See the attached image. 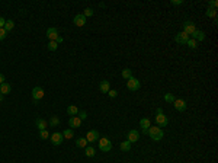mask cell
<instances>
[{"label":"cell","instance_id":"obj_28","mask_svg":"<svg viewBox=\"0 0 218 163\" xmlns=\"http://www.w3.org/2000/svg\"><path fill=\"white\" fill-rule=\"evenodd\" d=\"M60 124V118L58 117H51L50 120V125L51 127H57Z\"/></svg>","mask_w":218,"mask_h":163},{"label":"cell","instance_id":"obj_35","mask_svg":"<svg viewBox=\"0 0 218 163\" xmlns=\"http://www.w3.org/2000/svg\"><path fill=\"white\" fill-rule=\"evenodd\" d=\"M77 115H79V118L82 120V121L87 118V114H86V111H79V114H77Z\"/></svg>","mask_w":218,"mask_h":163},{"label":"cell","instance_id":"obj_31","mask_svg":"<svg viewBox=\"0 0 218 163\" xmlns=\"http://www.w3.org/2000/svg\"><path fill=\"white\" fill-rule=\"evenodd\" d=\"M206 16H208V18H215V16H217V10H215V9L208 8V10H206Z\"/></svg>","mask_w":218,"mask_h":163},{"label":"cell","instance_id":"obj_4","mask_svg":"<svg viewBox=\"0 0 218 163\" xmlns=\"http://www.w3.org/2000/svg\"><path fill=\"white\" fill-rule=\"evenodd\" d=\"M97 141H99V149H101V151H111V149H112V143H111L109 138L103 137V138H99Z\"/></svg>","mask_w":218,"mask_h":163},{"label":"cell","instance_id":"obj_20","mask_svg":"<svg viewBox=\"0 0 218 163\" xmlns=\"http://www.w3.org/2000/svg\"><path fill=\"white\" fill-rule=\"evenodd\" d=\"M67 114L70 115V117H74V115L79 114V108H77L76 105H68L67 106Z\"/></svg>","mask_w":218,"mask_h":163},{"label":"cell","instance_id":"obj_39","mask_svg":"<svg viewBox=\"0 0 218 163\" xmlns=\"http://www.w3.org/2000/svg\"><path fill=\"white\" fill-rule=\"evenodd\" d=\"M4 23H6V21L3 18H0V28H4Z\"/></svg>","mask_w":218,"mask_h":163},{"label":"cell","instance_id":"obj_8","mask_svg":"<svg viewBox=\"0 0 218 163\" xmlns=\"http://www.w3.org/2000/svg\"><path fill=\"white\" fill-rule=\"evenodd\" d=\"M126 140L130 143H137L140 140V133L137 130H130L126 134Z\"/></svg>","mask_w":218,"mask_h":163},{"label":"cell","instance_id":"obj_1","mask_svg":"<svg viewBox=\"0 0 218 163\" xmlns=\"http://www.w3.org/2000/svg\"><path fill=\"white\" fill-rule=\"evenodd\" d=\"M148 135L151 137V140H154V141H160V140H163V135H164V133H163V130L160 128V127H150L148 128Z\"/></svg>","mask_w":218,"mask_h":163},{"label":"cell","instance_id":"obj_7","mask_svg":"<svg viewBox=\"0 0 218 163\" xmlns=\"http://www.w3.org/2000/svg\"><path fill=\"white\" fill-rule=\"evenodd\" d=\"M50 138H51V143H52L54 146H60V144L64 141L63 133H54V134H51Z\"/></svg>","mask_w":218,"mask_h":163},{"label":"cell","instance_id":"obj_19","mask_svg":"<svg viewBox=\"0 0 218 163\" xmlns=\"http://www.w3.org/2000/svg\"><path fill=\"white\" fill-rule=\"evenodd\" d=\"M192 37H193L192 39H195V41H196V39H198V41H204V39H205V33L202 32V31L196 29L195 32L192 33Z\"/></svg>","mask_w":218,"mask_h":163},{"label":"cell","instance_id":"obj_18","mask_svg":"<svg viewBox=\"0 0 218 163\" xmlns=\"http://www.w3.org/2000/svg\"><path fill=\"white\" fill-rule=\"evenodd\" d=\"M99 89H101L102 93H108L109 90H111V83H109L108 80H102L101 82V86H99Z\"/></svg>","mask_w":218,"mask_h":163},{"label":"cell","instance_id":"obj_2","mask_svg":"<svg viewBox=\"0 0 218 163\" xmlns=\"http://www.w3.org/2000/svg\"><path fill=\"white\" fill-rule=\"evenodd\" d=\"M156 122H157V127H166L167 125V117L163 114V111H161V108L157 109V115H156Z\"/></svg>","mask_w":218,"mask_h":163},{"label":"cell","instance_id":"obj_25","mask_svg":"<svg viewBox=\"0 0 218 163\" xmlns=\"http://www.w3.org/2000/svg\"><path fill=\"white\" fill-rule=\"evenodd\" d=\"M122 77L125 80L131 79V77H132V71H131L130 69H124V70H122Z\"/></svg>","mask_w":218,"mask_h":163},{"label":"cell","instance_id":"obj_37","mask_svg":"<svg viewBox=\"0 0 218 163\" xmlns=\"http://www.w3.org/2000/svg\"><path fill=\"white\" fill-rule=\"evenodd\" d=\"M108 95H109V96H111V98H115V96H116V95H118V92H116V90H109V92H108Z\"/></svg>","mask_w":218,"mask_h":163},{"label":"cell","instance_id":"obj_27","mask_svg":"<svg viewBox=\"0 0 218 163\" xmlns=\"http://www.w3.org/2000/svg\"><path fill=\"white\" fill-rule=\"evenodd\" d=\"M47 48H48L50 51H55L57 48H58V44H57L55 41H50L48 42V45H47Z\"/></svg>","mask_w":218,"mask_h":163},{"label":"cell","instance_id":"obj_3","mask_svg":"<svg viewBox=\"0 0 218 163\" xmlns=\"http://www.w3.org/2000/svg\"><path fill=\"white\" fill-rule=\"evenodd\" d=\"M140 86H141V83H140V80L135 79V77H131V79L126 80V89L131 90V92H137L140 89Z\"/></svg>","mask_w":218,"mask_h":163},{"label":"cell","instance_id":"obj_29","mask_svg":"<svg viewBox=\"0 0 218 163\" xmlns=\"http://www.w3.org/2000/svg\"><path fill=\"white\" fill-rule=\"evenodd\" d=\"M186 45L189 47V48H192V50H195L196 48V41L195 39H192V38H189L188 42H186Z\"/></svg>","mask_w":218,"mask_h":163},{"label":"cell","instance_id":"obj_12","mask_svg":"<svg viewBox=\"0 0 218 163\" xmlns=\"http://www.w3.org/2000/svg\"><path fill=\"white\" fill-rule=\"evenodd\" d=\"M73 23H74L76 26H84V25H86V16H84L83 13L76 15L74 19H73Z\"/></svg>","mask_w":218,"mask_h":163},{"label":"cell","instance_id":"obj_5","mask_svg":"<svg viewBox=\"0 0 218 163\" xmlns=\"http://www.w3.org/2000/svg\"><path fill=\"white\" fill-rule=\"evenodd\" d=\"M44 89L39 88V86H35L34 89H32V99H34V102H38V100H41L42 98H44Z\"/></svg>","mask_w":218,"mask_h":163},{"label":"cell","instance_id":"obj_23","mask_svg":"<svg viewBox=\"0 0 218 163\" xmlns=\"http://www.w3.org/2000/svg\"><path fill=\"white\" fill-rule=\"evenodd\" d=\"M121 150L122 151H130L131 150V143L128 141V140H125V141L121 143Z\"/></svg>","mask_w":218,"mask_h":163},{"label":"cell","instance_id":"obj_17","mask_svg":"<svg viewBox=\"0 0 218 163\" xmlns=\"http://www.w3.org/2000/svg\"><path fill=\"white\" fill-rule=\"evenodd\" d=\"M35 124H37V128L39 131H42V130H47V121L44 120V118H41V117H38L37 120H35Z\"/></svg>","mask_w":218,"mask_h":163},{"label":"cell","instance_id":"obj_11","mask_svg":"<svg viewBox=\"0 0 218 163\" xmlns=\"http://www.w3.org/2000/svg\"><path fill=\"white\" fill-rule=\"evenodd\" d=\"M188 39H189V35L185 33L183 31H182V32H177L176 35H175V41H176L177 44H186Z\"/></svg>","mask_w":218,"mask_h":163},{"label":"cell","instance_id":"obj_14","mask_svg":"<svg viewBox=\"0 0 218 163\" xmlns=\"http://www.w3.org/2000/svg\"><path fill=\"white\" fill-rule=\"evenodd\" d=\"M68 125H70V128H79V127L82 125V120H80L79 117H70Z\"/></svg>","mask_w":218,"mask_h":163},{"label":"cell","instance_id":"obj_13","mask_svg":"<svg viewBox=\"0 0 218 163\" xmlns=\"http://www.w3.org/2000/svg\"><path fill=\"white\" fill-rule=\"evenodd\" d=\"M173 105H175V109H176V111H179V112H183V111H186V100H183V99H175Z\"/></svg>","mask_w":218,"mask_h":163},{"label":"cell","instance_id":"obj_38","mask_svg":"<svg viewBox=\"0 0 218 163\" xmlns=\"http://www.w3.org/2000/svg\"><path fill=\"white\" fill-rule=\"evenodd\" d=\"M182 3H183L182 0H173L172 2V4H175V6H179V4H182Z\"/></svg>","mask_w":218,"mask_h":163},{"label":"cell","instance_id":"obj_33","mask_svg":"<svg viewBox=\"0 0 218 163\" xmlns=\"http://www.w3.org/2000/svg\"><path fill=\"white\" fill-rule=\"evenodd\" d=\"M83 15H84L86 18H87V16H92V15H93V9H92V8H86V9H84V13H83Z\"/></svg>","mask_w":218,"mask_h":163},{"label":"cell","instance_id":"obj_30","mask_svg":"<svg viewBox=\"0 0 218 163\" xmlns=\"http://www.w3.org/2000/svg\"><path fill=\"white\" fill-rule=\"evenodd\" d=\"M164 100L169 102V104H173V102H175V96H173L172 93H166V95H164Z\"/></svg>","mask_w":218,"mask_h":163},{"label":"cell","instance_id":"obj_32","mask_svg":"<svg viewBox=\"0 0 218 163\" xmlns=\"http://www.w3.org/2000/svg\"><path fill=\"white\" fill-rule=\"evenodd\" d=\"M39 137H41L42 140H47V138H50V133L47 130H42V131H39Z\"/></svg>","mask_w":218,"mask_h":163},{"label":"cell","instance_id":"obj_22","mask_svg":"<svg viewBox=\"0 0 218 163\" xmlns=\"http://www.w3.org/2000/svg\"><path fill=\"white\" fill-rule=\"evenodd\" d=\"M84 155L87 156V157H93V156L96 155V150L93 147H84Z\"/></svg>","mask_w":218,"mask_h":163},{"label":"cell","instance_id":"obj_41","mask_svg":"<svg viewBox=\"0 0 218 163\" xmlns=\"http://www.w3.org/2000/svg\"><path fill=\"white\" fill-rule=\"evenodd\" d=\"M3 98H4V96H3V95H2V93H0V102L3 100Z\"/></svg>","mask_w":218,"mask_h":163},{"label":"cell","instance_id":"obj_21","mask_svg":"<svg viewBox=\"0 0 218 163\" xmlns=\"http://www.w3.org/2000/svg\"><path fill=\"white\" fill-rule=\"evenodd\" d=\"M76 146L79 149H84V147H87V140L84 137H80L79 140H76Z\"/></svg>","mask_w":218,"mask_h":163},{"label":"cell","instance_id":"obj_16","mask_svg":"<svg viewBox=\"0 0 218 163\" xmlns=\"http://www.w3.org/2000/svg\"><path fill=\"white\" fill-rule=\"evenodd\" d=\"M12 92V86H10V83H7V82H4V83L0 84V93L2 95H9V93Z\"/></svg>","mask_w":218,"mask_h":163},{"label":"cell","instance_id":"obj_24","mask_svg":"<svg viewBox=\"0 0 218 163\" xmlns=\"http://www.w3.org/2000/svg\"><path fill=\"white\" fill-rule=\"evenodd\" d=\"M13 28H15V22L10 19V21H6V23H4V31L6 32H9V31H12Z\"/></svg>","mask_w":218,"mask_h":163},{"label":"cell","instance_id":"obj_9","mask_svg":"<svg viewBox=\"0 0 218 163\" xmlns=\"http://www.w3.org/2000/svg\"><path fill=\"white\" fill-rule=\"evenodd\" d=\"M47 38H48L50 41H55V42H57V39L60 38L58 31L55 29V28H48V29H47Z\"/></svg>","mask_w":218,"mask_h":163},{"label":"cell","instance_id":"obj_40","mask_svg":"<svg viewBox=\"0 0 218 163\" xmlns=\"http://www.w3.org/2000/svg\"><path fill=\"white\" fill-rule=\"evenodd\" d=\"M2 83H4V76L0 73V84H2Z\"/></svg>","mask_w":218,"mask_h":163},{"label":"cell","instance_id":"obj_26","mask_svg":"<svg viewBox=\"0 0 218 163\" xmlns=\"http://www.w3.org/2000/svg\"><path fill=\"white\" fill-rule=\"evenodd\" d=\"M73 135H74V133H73L72 128H67V130L63 133V137L66 138V140H70V138H73Z\"/></svg>","mask_w":218,"mask_h":163},{"label":"cell","instance_id":"obj_10","mask_svg":"<svg viewBox=\"0 0 218 163\" xmlns=\"http://www.w3.org/2000/svg\"><path fill=\"white\" fill-rule=\"evenodd\" d=\"M84 138L87 140V143H95L99 140V133L96 130H90V131H87V134H86Z\"/></svg>","mask_w":218,"mask_h":163},{"label":"cell","instance_id":"obj_34","mask_svg":"<svg viewBox=\"0 0 218 163\" xmlns=\"http://www.w3.org/2000/svg\"><path fill=\"white\" fill-rule=\"evenodd\" d=\"M6 37H7V32L4 31V28H0V41H3Z\"/></svg>","mask_w":218,"mask_h":163},{"label":"cell","instance_id":"obj_15","mask_svg":"<svg viewBox=\"0 0 218 163\" xmlns=\"http://www.w3.org/2000/svg\"><path fill=\"white\" fill-rule=\"evenodd\" d=\"M140 127L143 128V133L147 134V133H148V128L151 127L150 120H148V118H141V121H140Z\"/></svg>","mask_w":218,"mask_h":163},{"label":"cell","instance_id":"obj_6","mask_svg":"<svg viewBox=\"0 0 218 163\" xmlns=\"http://www.w3.org/2000/svg\"><path fill=\"white\" fill-rule=\"evenodd\" d=\"M196 31V26H195V23H193L192 21H186L183 23V32L188 33V35H192L193 32Z\"/></svg>","mask_w":218,"mask_h":163},{"label":"cell","instance_id":"obj_36","mask_svg":"<svg viewBox=\"0 0 218 163\" xmlns=\"http://www.w3.org/2000/svg\"><path fill=\"white\" fill-rule=\"evenodd\" d=\"M217 6H218V2H217V0H211V2H210V6H208V8L215 9V10H217Z\"/></svg>","mask_w":218,"mask_h":163}]
</instances>
